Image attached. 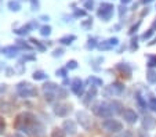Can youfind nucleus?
<instances>
[{
    "label": "nucleus",
    "instance_id": "obj_1",
    "mask_svg": "<svg viewBox=\"0 0 156 137\" xmlns=\"http://www.w3.org/2000/svg\"><path fill=\"white\" fill-rule=\"evenodd\" d=\"M91 110L97 116L105 118V119H109V118L113 115V111H112V108H111V104H108V103H102V101L95 103V104L91 107Z\"/></svg>",
    "mask_w": 156,
    "mask_h": 137
},
{
    "label": "nucleus",
    "instance_id": "obj_2",
    "mask_svg": "<svg viewBox=\"0 0 156 137\" xmlns=\"http://www.w3.org/2000/svg\"><path fill=\"white\" fill-rule=\"evenodd\" d=\"M17 93L24 97V99H28V97H36L37 96V90L36 87H33L29 82H20L17 85Z\"/></svg>",
    "mask_w": 156,
    "mask_h": 137
},
{
    "label": "nucleus",
    "instance_id": "obj_3",
    "mask_svg": "<svg viewBox=\"0 0 156 137\" xmlns=\"http://www.w3.org/2000/svg\"><path fill=\"white\" fill-rule=\"evenodd\" d=\"M124 92V85L120 82H115L111 86H105L102 90V94L105 97H113V96H119Z\"/></svg>",
    "mask_w": 156,
    "mask_h": 137
},
{
    "label": "nucleus",
    "instance_id": "obj_4",
    "mask_svg": "<svg viewBox=\"0 0 156 137\" xmlns=\"http://www.w3.org/2000/svg\"><path fill=\"white\" fill-rule=\"evenodd\" d=\"M113 4H111V3H101V6H100V9H98V17L102 20V21H109L111 18H112V15H113Z\"/></svg>",
    "mask_w": 156,
    "mask_h": 137
},
{
    "label": "nucleus",
    "instance_id": "obj_5",
    "mask_svg": "<svg viewBox=\"0 0 156 137\" xmlns=\"http://www.w3.org/2000/svg\"><path fill=\"white\" fill-rule=\"evenodd\" d=\"M101 126H102L104 129H105L106 132H111V133H118V132L123 130V125H122L119 121L116 119H105L102 121V123H101Z\"/></svg>",
    "mask_w": 156,
    "mask_h": 137
},
{
    "label": "nucleus",
    "instance_id": "obj_6",
    "mask_svg": "<svg viewBox=\"0 0 156 137\" xmlns=\"http://www.w3.org/2000/svg\"><path fill=\"white\" fill-rule=\"evenodd\" d=\"M76 118H77V122L80 123V126H82L83 129L88 130V129L91 128V125H93L91 118H90V115H88L86 111H79V112H76Z\"/></svg>",
    "mask_w": 156,
    "mask_h": 137
},
{
    "label": "nucleus",
    "instance_id": "obj_7",
    "mask_svg": "<svg viewBox=\"0 0 156 137\" xmlns=\"http://www.w3.org/2000/svg\"><path fill=\"white\" fill-rule=\"evenodd\" d=\"M71 90L80 99V97H83V94H84V83L80 81L79 78H75L73 81L71 82Z\"/></svg>",
    "mask_w": 156,
    "mask_h": 137
},
{
    "label": "nucleus",
    "instance_id": "obj_8",
    "mask_svg": "<svg viewBox=\"0 0 156 137\" xmlns=\"http://www.w3.org/2000/svg\"><path fill=\"white\" fill-rule=\"evenodd\" d=\"M54 112H55V115L65 118V116H68L72 112V105L71 104H58L54 107Z\"/></svg>",
    "mask_w": 156,
    "mask_h": 137
},
{
    "label": "nucleus",
    "instance_id": "obj_9",
    "mask_svg": "<svg viewBox=\"0 0 156 137\" xmlns=\"http://www.w3.org/2000/svg\"><path fill=\"white\" fill-rule=\"evenodd\" d=\"M0 51H2V54H4L7 58H14V57H18L21 50L17 46L12 45V46H4L3 49H0Z\"/></svg>",
    "mask_w": 156,
    "mask_h": 137
},
{
    "label": "nucleus",
    "instance_id": "obj_10",
    "mask_svg": "<svg viewBox=\"0 0 156 137\" xmlns=\"http://www.w3.org/2000/svg\"><path fill=\"white\" fill-rule=\"evenodd\" d=\"M122 115H123L124 121H126L127 123H136L137 121H138V115H137V112L134 110H131V108L124 110Z\"/></svg>",
    "mask_w": 156,
    "mask_h": 137
},
{
    "label": "nucleus",
    "instance_id": "obj_11",
    "mask_svg": "<svg viewBox=\"0 0 156 137\" xmlns=\"http://www.w3.org/2000/svg\"><path fill=\"white\" fill-rule=\"evenodd\" d=\"M61 129L65 132V134L73 136V134L76 133V123H75L73 121H71V119H66V121H64Z\"/></svg>",
    "mask_w": 156,
    "mask_h": 137
},
{
    "label": "nucleus",
    "instance_id": "obj_12",
    "mask_svg": "<svg viewBox=\"0 0 156 137\" xmlns=\"http://www.w3.org/2000/svg\"><path fill=\"white\" fill-rule=\"evenodd\" d=\"M118 45H119V39L118 38H111V39H108V40H105V42L100 43V45H98V49H100L101 51L111 50V49H113Z\"/></svg>",
    "mask_w": 156,
    "mask_h": 137
},
{
    "label": "nucleus",
    "instance_id": "obj_13",
    "mask_svg": "<svg viewBox=\"0 0 156 137\" xmlns=\"http://www.w3.org/2000/svg\"><path fill=\"white\" fill-rule=\"evenodd\" d=\"M95 94H97V87H95V86H91V89L88 90L87 94H86L84 99H83V104H84V105H88V104H90V101H91V100L95 97Z\"/></svg>",
    "mask_w": 156,
    "mask_h": 137
},
{
    "label": "nucleus",
    "instance_id": "obj_14",
    "mask_svg": "<svg viewBox=\"0 0 156 137\" xmlns=\"http://www.w3.org/2000/svg\"><path fill=\"white\" fill-rule=\"evenodd\" d=\"M116 68H118L123 75H126L127 78L131 76L133 69H131V67H130L129 64H126V63H120V64H118V65H116Z\"/></svg>",
    "mask_w": 156,
    "mask_h": 137
},
{
    "label": "nucleus",
    "instance_id": "obj_15",
    "mask_svg": "<svg viewBox=\"0 0 156 137\" xmlns=\"http://www.w3.org/2000/svg\"><path fill=\"white\" fill-rule=\"evenodd\" d=\"M58 85H55V83H53V82H47V83H44L43 85V92L44 93H54L55 94L57 93V90H58Z\"/></svg>",
    "mask_w": 156,
    "mask_h": 137
},
{
    "label": "nucleus",
    "instance_id": "obj_16",
    "mask_svg": "<svg viewBox=\"0 0 156 137\" xmlns=\"http://www.w3.org/2000/svg\"><path fill=\"white\" fill-rule=\"evenodd\" d=\"M75 40H76V36H75V35H65V36H62V38H59L58 42L61 43V45L69 46V45H72Z\"/></svg>",
    "mask_w": 156,
    "mask_h": 137
},
{
    "label": "nucleus",
    "instance_id": "obj_17",
    "mask_svg": "<svg viewBox=\"0 0 156 137\" xmlns=\"http://www.w3.org/2000/svg\"><path fill=\"white\" fill-rule=\"evenodd\" d=\"M30 31H32V28H30L29 22H28L27 25H22V27H21V28H18V29H14V31H12V32H14L15 35L24 36V35H27V33H29Z\"/></svg>",
    "mask_w": 156,
    "mask_h": 137
},
{
    "label": "nucleus",
    "instance_id": "obj_18",
    "mask_svg": "<svg viewBox=\"0 0 156 137\" xmlns=\"http://www.w3.org/2000/svg\"><path fill=\"white\" fill-rule=\"evenodd\" d=\"M15 46H17L20 50H32V46H30L29 43H27L25 40H22V39H17V40H15Z\"/></svg>",
    "mask_w": 156,
    "mask_h": 137
},
{
    "label": "nucleus",
    "instance_id": "obj_19",
    "mask_svg": "<svg viewBox=\"0 0 156 137\" xmlns=\"http://www.w3.org/2000/svg\"><path fill=\"white\" fill-rule=\"evenodd\" d=\"M7 7H9L10 11L17 13V11H20L21 10V3L18 2V0H10L9 3H7Z\"/></svg>",
    "mask_w": 156,
    "mask_h": 137
},
{
    "label": "nucleus",
    "instance_id": "obj_20",
    "mask_svg": "<svg viewBox=\"0 0 156 137\" xmlns=\"http://www.w3.org/2000/svg\"><path fill=\"white\" fill-rule=\"evenodd\" d=\"M32 78L35 79V81H46V79L48 78V75L46 74L44 71H40V69H39V71H35V72H33Z\"/></svg>",
    "mask_w": 156,
    "mask_h": 137
},
{
    "label": "nucleus",
    "instance_id": "obj_21",
    "mask_svg": "<svg viewBox=\"0 0 156 137\" xmlns=\"http://www.w3.org/2000/svg\"><path fill=\"white\" fill-rule=\"evenodd\" d=\"M153 125H155V119H153L152 116H145L144 121H142V126H144L147 130H149V129L153 128Z\"/></svg>",
    "mask_w": 156,
    "mask_h": 137
},
{
    "label": "nucleus",
    "instance_id": "obj_22",
    "mask_svg": "<svg viewBox=\"0 0 156 137\" xmlns=\"http://www.w3.org/2000/svg\"><path fill=\"white\" fill-rule=\"evenodd\" d=\"M147 81L149 82V83H156V71L155 69H152V68H149L148 69V72H147Z\"/></svg>",
    "mask_w": 156,
    "mask_h": 137
},
{
    "label": "nucleus",
    "instance_id": "obj_23",
    "mask_svg": "<svg viewBox=\"0 0 156 137\" xmlns=\"http://www.w3.org/2000/svg\"><path fill=\"white\" fill-rule=\"evenodd\" d=\"M29 42H32V45L35 46V47L39 51H41V53H43V51H46V46H44L41 42H39L37 39H35V38H30V39H29Z\"/></svg>",
    "mask_w": 156,
    "mask_h": 137
},
{
    "label": "nucleus",
    "instance_id": "obj_24",
    "mask_svg": "<svg viewBox=\"0 0 156 137\" xmlns=\"http://www.w3.org/2000/svg\"><path fill=\"white\" fill-rule=\"evenodd\" d=\"M95 47H98L97 39L95 38H88L87 43H86V49H87V50H93V49H95Z\"/></svg>",
    "mask_w": 156,
    "mask_h": 137
},
{
    "label": "nucleus",
    "instance_id": "obj_25",
    "mask_svg": "<svg viewBox=\"0 0 156 137\" xmlns=\"http://www.w3.org/2000/svg\"><path fill=\"white\" fill-rule=\"evenodd\" d=\"M87 83H91V86H102V81H101L100 78H97V76H90L87 79Z\"/></svg>",
    "mask_w": 156,
    "mask_h": 137
},
{
    "label": "nucleus",
    "instance_id": "obj_26",
    "mask_svg": "<svg viewBox=\"0 0 156 137\" xmlns=\"http://www.w3.org/2000/svg\"><path fill=\"white\" fill-rule=\"evenodd\" d=\"M111 108H112V111H113V114H119V112H122L123 114V111H122V104L119 101H112L111 103Z\"/></svg>",
    "mask_w": 156,
    "mask_h": 137
},
{
    "label": "nucleus",
    "instance_id": "obj_27",
    "mask_svg": "<svg viewBox=\"0 0 156 137\" xmlns=\"http://www.w3.org/2000/svg\"><path fill=\"white\" fill-rule=\"evenodd\" d=\"M80 27H82L84 31L91 29V27H93V18H87V20L82 21V22H80Z\"/></svg>",
    "mask_w": 156,
    "mask_h": 137
},
{
    "label": "nucleus",
    "instance_id": "obj_28",
    "mask_svg": "<svg viewBox=\"0 0 156 137\" xmlns=\"http://www.w3.org/2000/svg\"><path fill=\"white\" fill-rule=\"evenodd\" d=\"M66 96H68V92L64 89V87H58V90H57L55 93V97L57 99H66Z\"/></svg>",
    "mask_w": 156,
    "mask_h": 137
},
{
    "label": "nucleus",
    "instance_id": "obj_29",
    "mask_svg": "<svg viewBox=\"0 0 156 137\" xmlns=\"http://www.w3.org/2000/svg\"><path fill=\"white\" fill-rule=\"evenodd\" d=\"M50 33H51L50 25H43V27L40 28V35L41 36H50Z\"/></svg>",
    "mask_w": 156,
    "mask_h": 137
},
{
    "label": "nucleus",
    "instance_id": "obj_30",
    "mask_svg": "<svg viewBox=\"0 0 156 137\" xmlns=\"http://www.w3.org/2000/svg\"><path fill=\"white\" fill-rule=\"evenodd\" d=\"M15 69H17V72H18L20 75L25 74V65H24V61H22V60L18 61L17 65H15Z\"/></svg>",
    "mask_w": 156,
    "mask_h": 137
},
{
    "label": "nucleus",
    "instance_id": "obj_31",
    "mask_svg": "<svg viewBox=\"0 0 156 137\" xmlns=\"http://www.w3.org/2000/svg\"><path fill=\"white\" fill-rule=\"evenodd\" d=\"M51 137H65V132L62 129L55 128L53 132H51Z\"/></svg>",
    "mask_w": 156,
    "mask_h": 137
},
{
    "label": "nucleus",
    "instance_id": "obj_32",
    "mask_svg": "<svg viewBox=\"0 0 156 137\" xmlns=\"http://www.w3.org/2000/svg\"><path fill=\"white\" fill-rule=\"evenodd\" d=\"M136 100H137V103H138V105H140V108H141V110H145V108H147V103L144 101V99H142L141 94H137L136 96Z\"/></svg>",
    "mask_w": 156,
    "mask_h": 137
},
{
    "label": "nucleus",
    "instance_id": "obj_33",
    "mask_svg": "<svg viewBox=\"0 0 156 137\" xmlns=\"http://www.w3.org/2000/svg\"><path fill=\"white\" fill-rule=\"evenodd\" d=\"M55 75L57 76H61V78H66V75H68V69H66V67L65 68H59V69H57V72H55Z\"/></svg>",
    "mask_w": 156,
    "mask_h": 137
},
{
    "label": "nucleus",
    "instance_id": "obj_34",
    "mask_svg": "<svg viewBox=\"0 0 156 137\" xmlns=\"http://www.w3.org/2000/svg\"><path fill=\"white\" fill-rule=\"evenodd\" d=\"M76 68H77V61L76 60H69L68 63H66V69L72 71V69H76Z\"/></svg>",
    "mask_w": 156,
    "mask_h": 137
},
{
    "label": "nucleus",
    "instance_id": "obj_35",
    "mask_svg": "<svg viewBox=\"0 0 156 137\" xmlns=\"http://www.w3.org/2000/svg\"><path fill=\"white\" fill-rule=\"evenodd\" d=\"M55 99H57V97H55V94H54V93H44V100H46L47 103H53Z\"/></svg>",
    "mask_w": 156,
    "mask_h": 137
},
{
    "label": "nucleus",
    "instance_id": "obj_36",
    "mask_svg": "<svg viewBox=\"0 0 156 137\" xmlns=\"http://www.w3.org/2000/svg\"><path fill=\"white\" fill-rule=\"evenodd\" d=\"M130 49H131V51H136L137 49H138V38H137V36H134V38L131 39V46H130Z\"/></svg>",
    "mask_w": 156,
    "mask_h": 137
},
{
    "label": "nucleus",
    "instance_id": "obj_37",
    "mask_svg": "<svg viewBox=\"0 0 156 137\" xmlns=\"http://www.w3.org/2000/svg\"><path fill=\"white\" fill-rule=\"evenodd\" d=\"M64 49H54L53 50V53H51V56L54 57V58H57V57H62L64 56Z\"/></svg>",
    "mask_w": 156,
    "mask_h": 137
},
{
    "label": "nucleus",
    "instance_id": "obj_38",
    "mask_svg": "<svg viewBox=\"0 0 156 137\" xmlns=\"http://www.w3.org/2000/svg\"><path fill=\"white\" fill-rule=\"evenodd\" d=\"M148 67L153 69V67H156V56H148Z\"/></svg>",
    "mask_w": 156,
    "mask_h": 137
},
{
    "label": "nucleus",
    "instance_id": "obj_39",
    "mask_svg": "<svg viewBox=\"0 0 156 137\" xmlns=\"http://www.w3.org/2000/svg\"><path fill=\"white\" fill-rule=\"evenodd\" d=\"M86 15V10H80V9H75L73 10V17L79 18V17H84Z\"/></svg>",
    "mask_w": 156,
    "mask_h": 137
},
{
    "label": "nucleus",
    "instance_id": "obj_40",
    "mask_svg": "<svg viewBox=\"0 0 156 137\" xmlns=\"http://www.w3.org/2000/svg\"><path fill=\"white\" fill-rule=\"evenodd\" d=\"M83 7H84L86 10H93L94 9V0H86Z\"/></svg>",
    "mask_w": 156,
    "mask_h": 137
},
{
    "label": "nucleus",
    "instance_id": "obj_41",
    "mask_svg": "<svg viewBox=\"0 0 156 137\" xmlns=\"http://www.w3.org/2000/svg\"><path fill=\"white\" fill-rule=\"evenodd\" d=\"M148 107H149L152 111H156V99H155V97H151V99H149Z\"/></svg>",
    "mask_w": 156,
    "mask_h": 137
},
{
    "label": "nucleus",
    "instance_id": "obj_42",
    "mask_svg": "<svg viewBox=\"0 0 156 137\" xmlns=\"http://www.w3.org/2000/svg\"><path fill=\"white\" fill-rule=\"evenodd\" d=\"M21 60H22V61H35V60H36V57H35V56H32V54H24Z\"/></svg>",
    "mask_w": 156,
    "mask_h": 137
},
{
    "label": "nucleus",
    "instance_id": "obj_43",
    "mask_svg": "<svg viewBox=\"0 0 156 137\" xmlns=\"http://www.w3.org/2000/svg\"><path fill=\"white\" fill-rule=\"evenodd\" d=\"M140 25H141V21H138L136 25H133V27L130 28V31H129V33H130V35H134V33L137 32V29H138V28H140Z\"/></svg>",
    "mask_w": 156,
    "mask_h": 137
},
{
    "label": "nucleus",
    "instance_id": "obj_44",
    "mask_svg": "<svg viewBox=\"0 0 156 137\" xmlns=\"http://www.w3.org/2000/svg\"><path fill=\"white\" fill-rule=\"evenodd\" d=\"M6 130V121L3 119V116H0V134H3Z\"/></svg>",
    "mask_w": 156,
    "mask_h": 137
},
{
    "label": "nucleus",
    "instance_id": "obj_45",
    "mask_svg": "<svg viewBox=\"0 0 156 137\" xmlns=\"http://www.w3.org/2000/svg\"><path fill=\"white\" fill-rule=\"evenodd\" d=\"M152 35H153V29H152V28H151V29L148 31V32L142 33L141 39H142V40H147V39H149V38H151V36H152Z\"/></svg>",
    "mask_w": 156,
    "mask_h": 137
},
{
    "label": "nucleus",
    "instance_id": "obj_46",
    "mask_svg": "<svg viewBox=\"0 0 156 137\" xmlns=\"http://www.w3.org/2000/svg\"><path fill=\"white\" fill-rule=\"evenodd\" d=\"M14 74H15V69L11 68V67H7V68H6V76L7 78H11Z\"/></svg>",
    "mask_w": 156,
    "mask_h": 137
},
{
    "label": "nucleus",
    "instance_id": "obj_47",
    "mask_svg": "<svg viewBox=\"0 0 156 137\" xmlns=\"http://www.w3.org/2000/svg\"><path fill=\"white\" fill-rule=\"evenodd\" d=\"M126 13H127V7L122 4V6L119 7V17H123V15L126 14Z\"/></svg>",
    "mask_w": 156,
    "mask_h": 137
},
{
    "label": "nucleus",
    "instance_id": "obj_48",
    "mask_svg": "<svg viewBox=\"0 0 156 137\" xmlns=\"http://www.w3.org/2000/svg\"><path fill=\"white\" fill-rule=\"evenodd\" d=\"M29 2H30V6H32L33 11L39 9V0H29Z\"/></svg>",
    "mask_w": 156,
    "mask_h": 137
},
{
    "label": "nucleus",
    "instance_id": "obj_49",
    "mask_svg": "<svg viewBox=\"0 0 156 137\" xmlns=\"http://www.w3.org/2000/svg\"><path fill=\"white\" fill-rule=\"evenodd\" d=\"M29 25H30V28H32V29H36V28H39V24H37V21H36V20L30 21V22H29Z\"/></svg>",
    "mask_w": 156,
    "mask_h": 137
},
{
    "label": "nucleus",
    "instance_id": "obj_50",
    "mask_svg": "<svg viewBox=\"0 0 156 137\" xmlns=\"http://www.w3.org/2000/svg\"><path fill=\"white\" fill-rule=\"evenodd\" d=\"M7 90V85H4V83H0V94H3L4 92Z\"/></svg>",
    "mask_w": 156,
    "mask_h": 137
},
{
    "label": "nucleus",
    "instance_id": "obj_51",
    "mask_svg": "<svg viewBox=\"0 0 156 137\" xmlns=\"http://www.w3.org/2000/svg\"><path fill=\"white\" fill-rule=\"evenodd\" d=\"M39 20H41V21H48V20H50V17H48V15H40V18H39Z\"/></svg>",
    "mask_w": 156,
    "mask_h": 137
},
{
    "label": "nucleus",
    "instance_id": "obj_52",
    "mask_svg": "<svg viewBox=\"0 0 156 137\" xmlns=\"http://www.w3.org/2000/svg\"><path fill=\"white\" fill-rule=\"evenodd\" d=\"M148 13H149V9H145V10H144V11H142V13H141V17H144V15H147V14H148Z\"/></svg>",
    "mask_w": 156,
    "mask_h": 137
},
{
    "label": "nucleus",
    "instance_id": "obj_53",
    "mask_svg": "<svg viewBox=\"0 0 156 137\" xmlns=\"http://www.w3.org/2000/svg\"><path fill=\"white\" fill-rule=\"evenodd\" d=\"M129 3H131V0H122V4H123V6H126V4H129Z\"/></svg>",
    "mask_w": 156,
    "mask_h": 137
},
{
    "label": "nucleus",
    "instance_id": "obj_54",
    "mask_svg": "<svg viewBox=\"0 0 156 137\" xmlns=\"http://www.w3.org/2000/svg\"><path fill=\"white\" fill-rule=\"evenodd\" d=\"M120 137H131V133H130V132H127L126 134H122Z\"/></svg>",
    "mask_w": 156,
    "mask_h": 137
},
{
    "label": "nucleus",
    "instance_id": "obj_55",
    "mask_svg": "<svg viewBox=\"0 0 156 137\" xmlns=\"http://www.w3.org/2000/svg\"><path fill=\"white\" fill-rule=\"evenodd\" d=\"M62 85H64V86H65V85H69V79H66V78H65L64 82H62Z\"/></svg>",
    "mask_w": 156,
    "mask_h": 137
},
{
    "label": "nucleus",
    "instance_id": "obj_56",
    "mask_svg": "<svg viewBox=\"0 0 156 137\" xmlns=\"http://www.w3.org/2000/svg\"><path fill=\"white\" fill-rule=\"evenodd\" d=\"M151 2H153V0H141V3H144V4H148V3H151Z\"/></svg>",
    "mask_w": 156,
    "mask_h": 137
},
{
    "label": "nucleus",
    "instance_id": "obj_57",
    "mask_svg": "<svg viewBox=\"0 0 156 137\" xmlns=\"http://www.w3.org/2000/svg\"><path fill=\"white\" fill-rule=\"evenodd\" d=\"M3 69H6V68H4V65H3V63H0V72L3 71Z\"/></svg>",
    "mask_w": 156,
    "mask_h": 137
},
{
    "label": "nucleus",
    "instance_id": "obj_58",
    "mask_svg": "<svg viewBox=\"0 0 156 137\" xmlns=\"http://www.w3.org/2000/svg\"><path fill=\"white\" fill-rule=\"evenodd\" d=\"M152 29H156V20L153 21V24H152Z\"/></svg>",
    "mask_w": 156,
    "mask_h": 137
},
{
    "label": "nucleus",
    "instance_id": "obj_59",
    "mask_svg": "<svg viewBox=\"0 0 156 137\" xmlns=\"http://www.w3.org/2000/svg\"><path fill=\"white\" fill-rule=\"evenodd\" d=\"M0 2H2V0H0Z\"/></svg>",
    "mask_w": 156,
    "mask_h": 137
},
{
    "label": "nucleus",
    "instance_id": "obj_60",
    "mask_svg": "<svg viewBox=\"0 0 156 137\" xmlns=\"http://www.w3.org/2000/svg\"><path fill=\"white\" fill-rule=\"evenodd\" d=\"M28 2H29V0H28Z\"/></svg>",
    "mask_w": 156,
    "mask_h": 137
}]
</instances>
